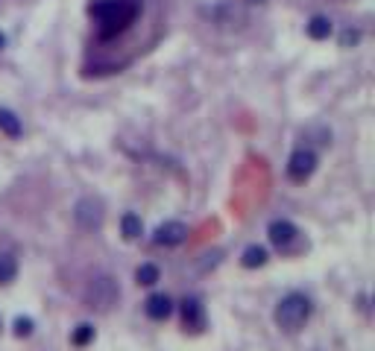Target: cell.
I'll list each match as a JSON object with an SVG mask.
<instances>
[{"mask_svg":"<svg viewBox=\"0 0 375 351\" xmlns=\"http://www.w3.org/2000/svg\"><path fill=\"white\" fill-rule=\"evenodd\" d=\"M311 310H314L311 298H308L305 293H299V290H290L287 296H282V298H279V305H275L273 319H275V325H279L282 331L296 333L299 328H305V322H308V319H311Z\"/></svg>","mask_w":375,"mask_h":351,"instance_id":"cell-2","label":"cell"},{"mask_svg":"<svg viewBox=\"0 0 375 351\" xmlns=\"http://www.w3.org/2000/svg\"><path fill=\"white\" fill-rule=\"evenodd\" d=\"M188 240V226L185 223H179V220H168V223H161L153 234V243L156 246H179V243H185Z\"/></svg>","mask_w":375,"mask_h":351,"instance_id":"cell-8","label":"cell"},{"mask_svg":"<svg viewBox=\"0 0 375 351\" xmlns=\"http://www.w3.org/2000/svg\"><path fill=\"white\" fill-rule=\"evenodd\" d=\"M267 238L275 252H282V255H296L302 249V231L290 220H273L267 226Z\"/></svg>","mask_w":375,"mask_h":351,"instance_id":"cell-3","label":"cell"},{"mask_svg":"<svg viewBox=\"0 0 375 351\" xmlns=\"http://www.w3.org/2000/svg\"><path fill=\"white\" fill-rule=\"evenodd\" d=\"M118 298H121V290H118V284L111 281L109 275H97V278H91L88 290H86V302H88V308L109 310L111 305L118 302Z\"/></svg>","mask_w":375,"mask_h":351,"instance_id":"cell-4","label":"cell"},{"mask_svg":"<svg viewBox=\"0 0 375 351\" xmlns=\"http://www.w3.org/2000/svg\"><path fill=\"white\" fill-rule=\"evenodd\" d=\"M317 164H320V158L311 146H296L287 158V179L290 181H308L317 173Z\"/></svg>","mask_w":375,"mask_h":351,"instance_id":"cell-5","label":"cell"},{"mask_svg":"<svg viewBox=\"0 0 375 351\" xmlns=\"http://www.w3.org/2000/svg\"><path fill=\"white\" fill-rule=\"evenodd\" d=\"M121 231H123V238H126V240H138V238H141V231H144L141 216L132 214V211H126V214L121 216Z\"/></svg>","mask_w":375,"mask_h":351,"instance_id":"cell-13","label":"cell"},{"mask_svg":"<svg viewBox=\"0 0 375 351\" xmlns=\"http://www.w3.org/2000/svg\"><path fill=\"white\" fill-rule=\"evenodd\" d=\"M74 220L83 231H94L103 226V202L97 196H83L74 208Z\"/></svg>","mask_w":375,"mask_h":351,"instance_id":"cell-6","label":"cell"},{"mask_svg":"<svg viewBox=\"0 0 375 351\" xmlns=\"http://www.w3.org/2000/svg\"><path fill=\"white\" fill-rule=\"evenodd\" d=\"M158 278H161V270L156 263H141L135 270V281L141 284V287H156Z\"/></svg>","mask_w":375,"mask_h":351,"instance_id":"cell-15","label":"cell"},{"mask_svg":"<svg viewBox=\"0 0 375 351\" xmlns=\"http://www.w3.org/2000/svg\"><path fill=\"white\" fill-rule=\"evenodd\" d=\"M270 258L267 252V246H258V243H250L247 249H243V255H240V263L247 266V270H258V266H264Z\"/></svg>","mask_w":375,"mask_h":351,"instance_id":"cell-10","label":"cell"},{"mask_svg":"<svg viewBox=\"0 0 375 351\" xmlns=\"http://www.w3.org/2000/svg\"><path fill=\"white\" fill-rule=\"evenodd\" d=\"M15 275H18V261L6 252H0V284H12Z\"/></svg>","mask_w":375,"mask_h":351,"instance_id":"cell-16","label":"cell"},{"mask_svg":"<svg viewBox=\"0 0 375 351\" xmlns=\"http://www.w3.org/2000/svg\"><path fill=\"white\" fill-rule=\"evenodd\" d=\"M179 319H182V328L191 333H200L205 328V308L197 296H188L182 305H179Z\"/></svg>","mask_w":375,"mask_h":351,"instance_id":"cell-7","label":"cell"},{"mask_svg":"<svg viewBox=\"0 0 375 351\" xmlns=\"http://www.w3.org/2000/svg\"><path fill=\"white\" fill-rule=\"evenodd\" d=\"M12 328H15V337H32V331H36V322L29 319V316H18V319L12 322Z\"/></svg>","mask_w":375,"mask_h":351,"instance_id":"cell-17","label":"cell"},{"mask_svg":"<svg viewBox=\"0 0 375 351\" xmlns=\"http://www.w3.org/2000/svg\"><path fill=\"white\" fill-rule=\"evenodd\" d=\"M332 29H334V24H332V18H325V15H314V18L305 24V32L314 41H325L332 36Z\"/></svg>","mask_w":375,"mask_h":351,"instance_id":"cell-11","label":"cell"},{"mask_svg":"<svg viewBox=\"0 0 375 351\" xmlns=\"http://www.w3.org/2000/svg\"><path fill=\"white\" fill-rule=\"evenodd\" d=\"M88 15L100 27L103 39H115L138 21L141 0H94L88 6Z\"/></svg>","mask_w":375,"mask_h":351,"instance_id":"cell-1","label":"cell"},{"mask_svg":"<svg viewBox=\"0 0 375 351\" xmlns=\"http://www.w3.org/2000/svg\"><path fill=\"white\" fill-rule=\"evenodd\" d=\"M94 337H97L94 325H91V322H79V325L71 331V345H76V348H86L88 343H94Z\"/></svg>","mask_w":375,"mask_h":351,"instance_id":"cell-14","label":"cell"},{"mask_svg":"<svg viewBox=\"0 0 375 351\" xmlns=\"http://www.w3.org/2000/svg\"><path fill=\"white\" fill-rule=\"evenodd\" d=\"M6 47V36H4V32H0V50H4Z\"/></svg>","mask_w":375,"mask_h":351,"instance_id":"cell-19","label":"cell"},{"mask_svg":"<svg viewBox=\"0 0 375 351\" xmlns=\"http://www.w3.org/2000/svg\"><path fill=\"white\" fill-rule=\"evenodd\" d=\"M173 310H176V305L168 293H153V296H146V302H144V313L150 316L153 322H168Z\"/></svg>","mask_w":375,"mask_h":351,"instance_id":"cell-9","label":"cell"},{"mask_svg":"<svg viewBox=\"0 0 375 351\" xmlns=\"http://www.w3.org/2000/svg\"><path fill=\"white\" fill-rule=\"evenodd\" d=\"M250 4H267V0H250Z\"/></svg>","mask_w":375,"mask_h":351,"instance_id":"cell-20","label":"cell"},{"mask_svg":"<svg viewBox=\"0 0 375 351\" xmlns=\"http://www.w3.org/2000/svg\"><path fill=\"white\" fill-rule=\"evenodd\" d=\"M0 132L9 138H21L24 135V123H21V117L15 114L12 109H0Z\"/></svg>","mask_w":375,"mask_h":351,"instance_id":"cell-12","label":"cell"},{"mask_svg":"<svg viewBox=\"0 0 375 351\" xmlns=\"http://www.w3.org/2000/svg\"><path fill=\"white\" fill-rule=\"evenodd\" d=\"M357 41H361V32H357V29H343V36H340V44L349 47V44H357Z\"/></svg>","mask_w":375,"mask_h":351,"instance_id":"cell-18","label":"cell"}]
</instances>
